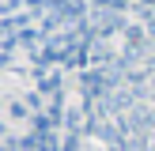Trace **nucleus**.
Instances as JSON below:
<instances>
[{
    "instance_id": "obj_5",
    "label": "nucleus",
    "mask_w": 155,
    "mask_h": 151,
    "mask_svg": "<svg viewBox=\"0 0 155 151\" xmlns=\"http://www.w3.org/2000/svg\"><path fill=\"white\" fill-rule=\"evenodd\" d=\"M4 34H8V23H0V42H4Z\"/></svg>"
},
{
    "instance_id": "obj_7",
    "label": "nucleus",
    "mask_w": 155,
    "mask_h": 151,
    "mask_svg": "<svg viewBox=\"0 0 155 151\" xmlns=\"http://www.w3.org/2000/svg\"><path fill=\"white\" fill-rule=\"evenodd\" d=\"M0 64H4V57H0Z\"/></svg>"
},
{
    "instance_id": "obj_6",
    "label": "nucleus",
    "mask_w": 155,
    "mask_h": 151,
    "mask_svg": "<svg viewBox=\"0 0 155 151\" xmlns=\"http://www.w3.org/2000/svg\"><path fill=\"white\" fill-rule=\"evenodd\" d=\"M0 140H4V121H0Z\"/></svg>"
},
{
    "instance_id": "obj_2",
    "label": "nucleus",
    "mask_w": 155,
    "mask_h": 151,
    "mask_svg": "<svg viewBox=\"0 0 155 151\" xmlns=\"http://www.w3.org/2000/svg\"><path fill=\"white\" fill-rule=\"evenodd\" d=\"M0 151H23L19 140H0Z\"/></svg>"
},
{
    "instance_id": "obj_3",
    "label": "nucleus",
    "mask_w": 155,
    "mask_h": 151,
    "mask_svg": "<svg viewBox=\"0 0 155 151\" xmlns=\"http://www.w3.org/2000/svg\"><path fill=\"white\" fill-rule=\"evenodd\" d=\"M64 151H80V143H76V136H68V143H64Z\"/></svg>"
},
{
    "instance_id": "obj_4",
    "label": "nucleus",
    "mask_w": 155,
    "mask_h": 151,
    "mask_svg": "<svg viewBox=\"0 0 155 151\" xmlns=\"http://www.w3.org/2000/svg\"><path fill=\"white\" fill-rule=\"evenodd\" d=\"M15 11V4H0V15H12Z\"/></svg>"
},
{
    "instance_id": "obj_1",
    "label": "nucleus",
    "mask_w": 155,
    "mask_h": 151,
    "mask_svg": "<svg viewBox=\"0 0 155 151\" xmlns=\"http://www.w3.org/2000/svg\"><path fill=\"white\" fill-rule=\"evenodd\" d=\"M12 117L23 121V117H27V106H23V102H12Z\"/></svg>"
}]
</instances>
